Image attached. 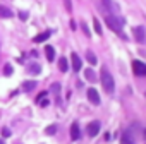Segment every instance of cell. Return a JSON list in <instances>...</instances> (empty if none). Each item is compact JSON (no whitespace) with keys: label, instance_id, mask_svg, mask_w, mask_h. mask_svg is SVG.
Segmentation results:
<instances>
[{"label":"cell","instance_id":"obj_1","mask_svg":"<svg viewBox=\"0 0 146 144\" xmlns=\"http://www.w3.org/2000/svg\"><path fill=\"white\" fill-rule=\"evenodd\" d=\"M100 79H102V86H103V89H105L108 94H112V93L115 91V83H113V77H112V74L108 72L107 67H102Z\"/></svg>","mask_w":146,"mask_h":144},{"label":"cell","instance_id":"obj_2","mask_svg":"<svg viewBox=\"0 0 146 144\" xmlns=\"http://www.w3.org/2000/svg\"><path fill=\"white\" fill-rule=\"evenodd\" d=\"M105 22H107V26H108L112 31H115L117 34H120V36L124 38V34H122V21H120V19H117L115 16L110 14V16L105 17Z\"/></svg>","mask_w":146,"mask_h":144},{"label":"cell","instance_id":"obj_3","mask_svg":"<svg viewBox=\"0 0 146 144\" xmlns=\"http://www.w3.org/2000/svg\"><path fill=\"white\" fill-rule=\"evenodd\" d=\"M132 72L139 77H144L146 76V63L141 62V60H134L132 62Z\"/></svg>","mask_w":146,"mask_h":144},{"label":"cell","instance_id":"obj_4","mask_svg":"<svg viewBox=\"0 0 146 144\" xmlns=\"http://www.w3.org/2000/svg\"><path fill=\"white\" fill-rule=\"evenodd\" d=\"M120 144H136V139H134V132H132V129H125V130L122 132Z\"/></svg>","mask_w":146,"mask_h":144},{"label":"cell","instance_id":"obj_5","mask_svg":"<svg viewBox=\"0 0 146 144\" xmlns=\"http://www.w3.org/2000/svg\"><path fill=\"white\" fill-rule=\"evenodd\" d=\"M132 34H134V40H136L137 43H144V41H146V31H144L143 26H136V28L132 29Z\"/></svg>","mask_w":146,"mask_h":144},{"label":"cell","instance_id":"obj_6","mask_svg":"<svg viewBox=\"0 0 146 144\" xmlns=\"http://www.w3.org/2000/svg\"><path fill=\"white\" fill-rule=\"evenodd\" d=\"M86 132H88V135L90 137H95L98 132H100V122H90L88 124V127H86Z\"/></svg>","mask_w":146,"mask_h":144},{"label":"cell","instance_id":"obj_7","mask_svg":"<svg viewBox=\"0 0 146 144\" xmlns=\"http://www.w3.org/2000/svg\"><path fill=\"white\" fill-rule=\"evenodd\" d=\"M88 100H90L93 105H100V94H98V91H96L95 88L88 89Z\"/></svg>","mask_w":146,"mask_h":144},{"label":"cell","instance_id":"obj_8","mask_svg":"<svg viewBox=\"0 0 146 144\" xmlns=\"http://www.w3.org/2000/svg\"><path fill=\"white\" fill-rule=\"evenodd\" d=\"M70 60H72V69H74L76 72H79V70H81V65H83L79 55H78V53H72V55H70Z\"/></svg>","mask_w":146,"mask_h":144},{"label":"cell","instance_id":"obj_9","mask_svg":"<svg viewBox=\"0 0 146 144\" xmlns=\"http://www.w3.org/2000/svg\"><path fill=\"white\" fill-rule=\"evenodd\" d=\"M79 137H81V130H79V125L74 122V124L70 125V139L72 141H78Z\"/></svg>","mask_w":146,"mask_h":144},{"label":"cell","instance_id":"obj_10","mask_svg":"<svg viewBox=\"0 0 146 144\" xmlns=\"http://www.w3.org/2000/svg\"><path fill=\"white\" fill-rule=\"evenodd\" d=\"M50 31H45V33H40L38 36H35V43H41V41H45V40H48L50 38Z\"/></svg>","mask_w":146,"mask_h":144},{"label":"cell","instance_id":"obj_11","mask_svg":"<svg viewBox=\"0 0 146 144\" xmlns=\"http://www.w3.org/2000/svg\"><path fill=\"white\" fill-rule=\"evenodd\" d=\"M12 16V11L5 5H0V17H11Z\"/></svg>","mask_w":146,"mask_h":144},{"label":"cell","instance_id":"obj_12","mask_svg":"<svg viewBox=\"0 0 146 144\" xmlns=\"http://www.w3.org/2000/svg\"><path fill=\"white\" fill-rule=\"evenodd\" d=\"M84 76H86V79H88L90 83H95V81H96V74H95L91 69H86V70H84Z\"/></svg>","mask_w":146,"mask_h":144},{"label":"cell","instance_id":"obj_13","mask_svg":"<svg viewBox=\"0 0 146 144\" xmlns=\"http://www.w3.org/2000/svg\"><path fill=\"white\" fill-rule=\"evenodd\" d=\"M45 55H46V58L52 62V60L55 58V50H53V46H46V48H45Z\"/></svg>","mask_w":146,"mask_h":144},{"label":"cell","instance_id":"obj_14","mask_svg":"<svg viewBox=\"0 0 146 144\" xmlns=\"http://www.w3.org/2000/svg\"><path fill=\"white\" fill-rule=\"evenodd\" d=\"M86 60H88L91 65H95V63H96V55H95L91 50H88V52H86Z\"/></svg>","mask_w":146,"mask_h":144},{"label":"cell","instance_id":"obj_15","mask_svg":"<svg viewBox=\"0 0 146 144\" xmlns=\"http://www.w3.org/2000/svg\"><path fill=\"white\" fill-rule=\"evenodd\" d=\"M35 88H36V83H35V81H26V83L23 84V89H24V91H33Z\"/></svg>","mask_w":146,"mask_h":144},{"label":"cell","instance_id":"obj_16","mask_svg":"<svg viewBox=\"0 0 146 144\" xmlns=\"http://www.w3.org/2000/svg\"><path fill=\"white\" fill-rule=\"evenodd\" d=\"M58 69H60L62 72H65V70L69 69V63H67V58H64V57H62V58L58 60Z\"/></svg>","mask_w":146,"mask_h":144},{"label":"cell","instance_id":"obj_17","mask_svg":"<svg viewBox=\"0 0 146 144\" xmlns=\"http://www.w3.org/2000/svg\"><path fill=\"white\" fill-rule=\"evenodd\" d=\"M40 70H41V67H40L38 63H31V65H28V72H31V74H38Z\"/></svg>","mask_w":146,"mask_h":144},{"label":"cell","instance_id":"obj_18","mask_svg":"<svg viewBox=\"0 0 146 144\" xmlns=\"http://www.w3.org/2000/svg\"><path fill=\"white\" fill-rule=\"evenodd\" d=\"M93 26H95V31H96L98 34H102V26H100V21H98L96 17L93 19Z\"/></svg>","mask_w":146,"mask_h":144},{"label":"cell","instance_id":"obj_19","mask_svg":"<svg viewBox=\"0 0 146 144\" xmlns=\"http://www.w3.org/2000/svg\"><path fill=\"white\" fill-rule=\"evenodd\" d=\"M48 135H53L55 132H57V125H50V127H46V130H45Z\"/></svg>","mask_w":146,"mask_h":144},{"label":"cell","instance_id":"obj_20","mask_svg":"<svg viewBox=\"0 0 146 144\" xmlns=\"http://www.w3.org/2000/svg\"><path fill=\"white\" fill-rule=\"evenodd\" d=\"M4 74H5V76H11V74H12V67H11V65H5V67H4Z\"/></svg>","mask_w":146,"mask_h":144},{"label":"cell","instance_id":"obj_21","mask_svg":"<svg viewBox=\"0 0 146 144\" xmlns=\"http://www.w3.org/2000/svg\"><path fill=\"white\" fill-rule=\"evenodd\" d=\"M58 89H60V84H57V83H55V84L52 86V91H53L55 94H58Z\"/></svg>","mask_w":146,"mask_h":144},{"label":"cell","instance_id":"obj_22","mask_svg":"<svg viewBox=\"0 0 146 144\" xmlns=\"http://www.w3.org/2000/svg\"><path fill=\"white\" fill-rule=\"evenodd\" d=\"M64 2H65V9H67V11L70 12V11H72V5H70V0H64Z\"/></svg>","mask_w":146,"mask_h":144},{"label":"cell","instance_id":"obj_23","mask_svg":"<svg viewBox=\"0 0 146 144\" xmlns=\"http://www.w3.org/2000/svg\"><path fill=\"white\" fill-rule=\"evenodd\" d=\"M81 28H83V31H84V34H86V36H90V31H88V26H86L84 22H83V26H81Z\"/></svg>","mask_w":146,"mask_h":144},{"label":"cell","instance_id":"obj_24","mask_svg":"<svg viewBox=\"0 0 146 144\" xmlns=\"http://www.w3.org/2000/svg\"><path fill=\"white\" fill-rule=\"evenodd\" d=\"M2 135H4V137H9V135H11V130H9V129H4V130H2Z\"/></svg>","mask_w":146,"mask_h":144},{"label":"cell","instance_id":"obj_25","mask_svg":"<svg viewBox=\"0 0 146 144\" xmlns=\"http://www.w3.org/2000/svg\"><path fill=\"white\" fill-rule=\"evenodd\" d=\"M103 2H105V5H107V7H112V2H110V0H103Z\"/></svg>","mask_w":146,"mask_h":144},{"label":"cell","instance_id":"obj_26","mask_svg":"<svg viewBox=\"0 0 146 144\" xmlns=\"http://www.w3.org/2000/svg\"><path fill=\"white\" fill-rule=\"evenodd\" d=\"M19 17H21V19H26V17H28V14H26V12H23V14H19Z\"/></svg>","mask_w":146,"mask_h":144},{"label":"cell","instance_id":"obj_27","mask_svg":"<svg viewBox=\"0 0 146 144\" xmlns=\"http://www.w3.org/2000/svg\"><path fill=\"white\" fill-rule=\"evenodd\" d=\"M0 144H4V141H2V139H0Z\"/></svg>","mask_w":146,"mask_h":144},{"label":"cell","instance_id":"obj_28","mask_svg":"<svg viewBox=\"0 0 146 144\" xmlns=\"http://www.w3.org/2000/svg\"><path fill=\"white\" fill-rule=\"evenodd\" d=\"M144 139H146V130H144Z\"/></svg>","mask_w":146,"mask_h":144}]
</instances>
